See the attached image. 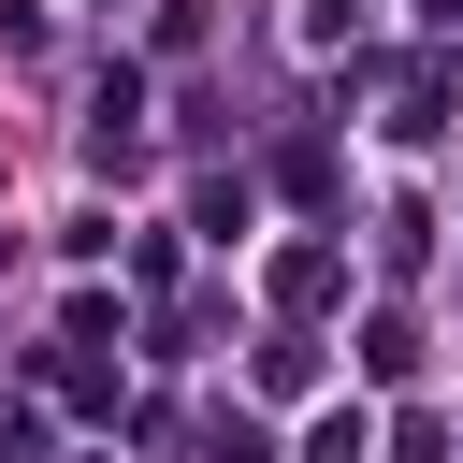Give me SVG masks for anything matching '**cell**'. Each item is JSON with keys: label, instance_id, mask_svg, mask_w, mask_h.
<instances>
[{"label": "cell", "instance_id": "1", "mask_svg": "<svg viewBox=\"0 0 463 463\" xmlns=\"http://www.w3.org/2000/svg\"><path fill=\"white\" fill-rule=\"evenodd\" d=\"M333 289H347V246H289V260H275V304H289V318H318Z\"/></svg>", "mask_w": 463, "mask_h": 463}, {"label": "cell", "instance_id": "2", "mask_svg": "<svg viewBox=\"0 0 463 463\" xmlns=\"http://www.w3.org/2000/svg\"><path fill=\"white\" fill-rule=\"evenodd\" d=\"M391 130H405V145H434V130H449V58H420V72L391 87Z\"/></svg>", "mask_w": 463, "mask_h": 463}, {"label": "cell", "instance_id": "3", "mask_svg": "<svg viewBox=\"0 0 463 463\" xmlns=\"http://www.w3.org/2000/svg\"><path fill=\"white\" fill-rule=\"evenodd\" d=\"M188 217H203V232L232 246V232H246V174H203V188H188Z\"/></svg>", "mask_w": 463, "mask_h": 463}, {"label": "cell", "instance_id": "4", "mask_svg": "<svg viewBox=\"0 0 463 463\" xmlns=\"http://www.w3.org/2000/svg\"><path fill=\"white\" fill-rule=\"evenodd\" d=\"M362 449H376V420H362V405H333V420L304 434V463H362Z\"/></svg>", "mask_w": 463, "mask_h": 463}]
</instances>
